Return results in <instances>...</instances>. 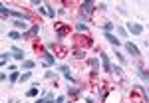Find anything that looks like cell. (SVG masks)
Segmentation results:
<instances>
[{"label": "cell", "instance_id": "14", "mask_svg": "<svg viewBox=\"0 0 149 103\" xmlns=\"http://www.w3.org/2000/svg\"><path fill=\"white\" fill-rule=\"evenodd\" d=\"M34 68H36L34 59H24L22 62V69H34Z\"/></svg>", "mask_w": 149, "mask_h": 103}, {"label": "cell", "instance_id": "6", "mask_svg": "<svg viewBox=\"0 0 149 103\" xmlns=\"http://www.w3.org/2000/svg\"><path fill=\"white\" fill-rule=\"evenodd\" d=\"M10 52H12V57H14V59H18V62H24V52L20 50V48L12 46V48H10Z\"/></svg>", "mask_w": 149, "mask_h": 103}, {"label": "cell", "instance_id": "17", "mask_svg": "<svg viewBox=\"0 0 149 103\" xmlns=\"http://www.w3.org/2000/svg\"><path fill=\"white\" fill-rule=\"evenodd\" d=\"M38 89H40L38 85H34V87H30V89L26 91V97H36V95H38Z\"/></svg>", "mask_w": 149, "mask_h": 103}, {"label": "cell", "instance_id": "13", "mask_svg": "<svg viewBox=\"0 0 149 103\" xmlns=\"http://www.w3.org/2000/svg\"><path fill=\"white\" fill-rule=\"evenodd\" d=\"M8 79H10V83H16V81H20V71H18V69H14V71H10Z\"/></svg>", "mask_w": 149, "mask_h": 103}, {"label": "cell", "instance_id": "7", "mask_svg": "<svg viewBox=\"0 0 149 103\" xmlns=\"http://www.w3.org/2000/svg\"><path fill=\"white\" fill-rule=\"evenodd\" d=\"M135 73H137V75H139V77H141L143 81H147V83H149V71H147L145 68L137 66V68H135Z\"/></svg>", "mask_w": 149, "mask_h": 103}, {"label": "cell", "instance_id": "25", "mask_svg": "<svg viewBox=\"0 0 149 103\" xmlns=\"http://www.w3.org/2000/svg\"><path fill=\"white\" fill-rule=\"evenodd\" d=\"M0 12H2V16H8V14H10V10H8L4 4H0Z\"/></svg>", "mask_w": 149, "mask_h": 103}, {"label": "cell", "instance_id": "2", "mask_svg": "<svg viewBox=\"0 0 149 103\" xmlns=\"http://www.w3.org/2000/svg\"><path fill=\"white\" fill-rule=\"evenodd\" d=\"M127 32L133 34V36H139L141 32H143V26L137 24V22H129V24H127Z\"/></svg>", "mask_w": 149, "mask_h": 103}, {"label": "cell", "instance_id": "26", "mask_svg": "<svg viewBox=\"0 0 149 103\" xmlns=\"http://www.w3.org/2000/svg\"><path fill=\"white\" fill-rule=\"evenodd\" d=\"M64 101H66V97H64V95H58V97H56V101H54V103H64Z\"/></svg>", "mask_w": 149, "mask_h": 103}, {"label": "cell", "instance_id": "21", "mask_svg": "<svg viewBox=\"0 0 149 103\" xmlns=\"http://www.w3.org/2000/svg\"><path fill=\"white\" fill-rule=\"evenodd\" d=\"M84 54H86V52H84L81 48H76V50H74V56L76 57H84Z\"/></svg>", "mask_w": 149, "mask_h": 103}, {"label": "cell", "instance_id": "8", "mask_svg": "<svg viewBox=\"0 0 149 103\" xmlns=\"http://www.w3.org/2000/svg\"><path fill=\"white\" fill-rule=\"evenodd\" d=\"M100 59L103 62V69H105V71H111V64H109V57H107V54H105V52H102V54H100Z\"/></svg>", "mask_w": 149, "mask_h": 103}, {"label": "cell", "instance_id": "19", "mask_svg": "<svg viewBox=\"0 0 149 103\" xmlns=\"http://www.w3.org/2000/svg\"><path fill=\"white\" fill-rule=\"evenodd\" d=\"M46 12H48V16H50V18H54V16H56V10H54V6H50V4H46Z\"/></svg>", "mask_w": 149, "mask_h": 103}, {"label": "cell", "instance_id": "28", "mask_svg": "<svg viewBox=\"0 0 149 103\" xmlns=\"http://www.w3.org/2000/svg\"><path fill=\"white\" fill-rule=\"evenodd\" d=\"M143 91H145V97L149 99V87H143Z\"/></svg>", "mask_w": 149, "mask_h": 103}, {"label": "cell", "instance_id": "16", "mask_svg": "<svg viewBox=\"0 0 149 103\" xmlns=\"http://www.w3.org/2000/svg\"><path fill=\"white\" fill-rule=\"evenodd\" d=\"M8 38H10V40H20V38H24V36L20 34L18 30H12V32H8Z\"/></svg>", "mask_w": 149, "mask_h": 103}, {"label": "cell", "instance_id": "1", "mask_svg": "<svg viewBox=\"0 0 149 103\" xmlns=\"http://www.w3.org/2000/svg\"><path fill=\"white\" fill-rule=\"evenodd\" d=\"M141 93H143V87H141V85H133L131 101H133V103H145V101H143V97H141Z\"/></svg>", "mask_w": 149, "mask_h": 103}, {"label": "cell", "instance_id": "27", "mask_svg": "<svg viewBox=\"0 0 149 103\" xmlns=\"http://www.w3.org/2000/svg\"><path fill=\"white\" fill-rule=\"evenodd\" d=\"M46 77H56V71H46Z\"/></svg>", "mask_w": 149, "mask_h": 103}, {"label": "cell", "instance_id": "20", "mask_svg": "<svg viewBox=\"0 0 149 103\" xmlns=\"http://www.w3.org/2000/svg\"><path fill=\"white\" fill-rule=\"evenodd\" d=\"M30 77H32V71H24L22 75H20V81H28Z\"/></svg>", "mask_w": 149, "mask_h": 103}, {"label": "cell", "instance_id": "24", "mask_svg": "<svg viewBox=\"0 0 149 103\" xmlns=\"http://www.w3.org/2000/svg\"><path fill=\"white\" fill-rule=\"evenodd\" d=\"M117 34L121 36V38H127V32H125V28H121V26H117Z\"/></svg>", "mask_w": 149, "mask_h": 103}, {"label": "cell", "instance_id": "22", "mask_svg": "<svg viewBox=\"0 0 149 103\" xmlns=\"http://www.w3.org/2000/svg\"><path fill=\"white\" fill-rule=\"evenodd\" d=\"M111 30H113V24H111V22L103 24V32H111Z\"/></svg>", "mask_w": 149, "mask_h": 103}, {"label": "cell", "instance_id": "18", "mask_svg": "<svg viewBox=\"0 0 149 103\" xmlns=\"http://www.w3.org/2000/svg\"><path fill=\"white\" fill-rule=\"evenodd\" d=\"M10 54L12 52H4V54H2V57H0V64H2V66H6V62L10 59Z\"/></svg>", "mask_w": 149, "mask_h": 103}, {"label": "cell", "instance_id": "5", "mask_svg": "<svg viewBox=\"0 0 149 103\" xmlns=\"http://www.w3.org/2000/svg\"><path fill=\"white\" fill-rule=\"evenodd\" d=\"M12 26H14L16 30H22V34H24V32H28V22H26V20H14Z\"/></svg>", "mask_w": 149, "mask_h": 103}, {"label": "cell", "instance_id": "4", "mask_svg": "<svg viewBox=\"0 0 149 103\" xmlns=\"http://www.w3.org/2000/svg\"><path fill=\"white\" fill-rule=\"evenodd\" d=\"M125 50H127V54H131V56H135V57H139V56H141L139 48L135 46L133 42H125Z\"/></svg>", "mask_w": 149, "mask_h": 103}, {"label": "cell", "instance_id": "11", "mask_svg": "<svg viewBox=\"0 0 149 103\" xmlns=\"http://www.w3.org/2000/svg\"><path fill=\"white\" fill-rule=\"evenodd\" d=\"M38 32H40V26H38V24H34V26H32L28 32H24L22 36H24V38H32V36H36Z\"/></svg>", "mask_w": 149, "mask_h": 103}, {"label": "cell", "instance_id": "15", "mask_svg": "<svg viewBox=\"0 0 149 103\" xmlns=\"http://www.w3.org/2000/svg\"><path fill=\"white\" fill-rule=\"evenodd\" d=\"M56 99H54V93H48L46 97H42V99H38L36 103H54Z\"/></svg>", "mask_w": 149, "mask_h": 103}, {"label": "cell", "instance_id": "9", "mask_svg": "<svg viewBox=\"0 0 149 103\" xmlns=\"http://www.w3.org/2000/svg\"><path fill=\"white\" fill-rule=\"evenodd\" d=\"M56 32H58V38L62 40V38L66 36V32H68V28H66V26H64L62 22H58V24H56Z\"/></svg>", "mask_w": 149, "mask_h": 103}, {"label": "cell", "instance_id": "12", "mask_svg": "<svg viewBox=\"0 0 149 103\" xmlns=\"http://www.w3.org/2000/svg\"><path fill=\"white\" fill-rule=\"evenodd\" d=\"M60 71L64 73V77H66L70 83H74V77H72V73H70V68H68V66H62V68H60Z\"/></svg>", "mask_w": 149, "mask_h": 103}, {"label": "cell", "instance_id": "3", "mask_svg": "<svg viewBox=\"0 0 149 103\" xmlns=\"http://www.w3.org/2000/svg\"><path fill=\"white\" fill-rule=\"evenodd\" d=\"M93 12V2H84L81 4V18H90V14Z\"/></svg>", "mask_w": 149, "mask_h": 103}, {"label": "cell", "instance_id": "23", "mask_svg": "<svg viewBox=\"0 0 149 103\" xmlns=\"http://www.w3.org/2000/svg\"><path fill=\"white\" fill-rule=\"evenodd\" d=\"M76 30H78V32H86L88 28H86V24H84V22H80V24H76Z\"/></svg>", "mask_w": 149, "mask_h": 103}, {"label": "cell", "instance_id": "10", "mask_svg": "<svg viewBox=\"0 0 149 103\" xmlns=\"http://www.w3.org/2000/svg\"><path fill=\"white\" fill-rule=\"evenodd\" d=\"M103 38H105L109 44H113V46H119V40H117V38H115L111 32H103Z\"/></svg>", "mask_w": 149, "mask_h": 103}]
</instances>
